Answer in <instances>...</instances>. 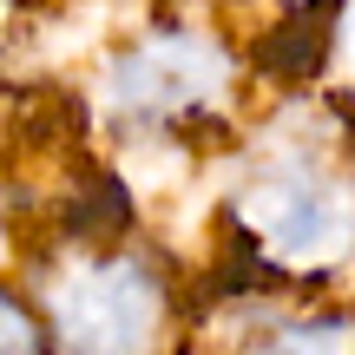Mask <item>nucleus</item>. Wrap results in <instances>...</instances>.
<instances>
[{
  "label": "nucleus",
  "instance_id": "obj_1",
  "mask_svg": "<svg viewBox=\"0 0 355 355\" xmlns=\"http://www.w3.org/2000/svg\"><path fill=\"white\" fill-rule=\"evenodd\" d=\"M230 296H322L355 270V139L349 112L290 99L237 152L224 198Z\"/></svg>",
  "mask_w": 355,
  "mask_h": 355
},
{
  "label": "nucleus",
  "instance_id": "obj_2",
  "mask_svg": "<svg viewBox=\"0 0 355 355\" xmlns=\"http://www.w3.org/2000/svg\"><path fill=\"white\" fill-rule=\"evenodd\" d=\"M53 355H178L191 336V290L145 237H60L26 263Z\"/></svg>",
  "mask_w": 355,
  "mask_h": 355
},
{
  "label": "nucleus",
  "instance_id": "obj_3",
  "mask_svg": "<svg viewBox=\"0 0 355 355\" xmlns=\"http://www.w3.org/2000/svg\"><path fill=\"white\" fill-rule=\"evenodd\" d=\"M243 53L198 13L145 20L99 66V119L132 145H184L237 119Z\"/></svg>",
  "mask_w": 355,
  "mask_h": 355
},
{
  "label": "nucleus",
  "instance_id": "obj_4",
  "mask_svg": "<svg viewBox=\"0 0 355 355\" xmlns=\"http://www.w3.org/2000/svg\"><path fill=\"white\" fill-rule=\"evenodd\" d=\"M230 355H355V303L230 296Z\"/></svg>",
  "mask_w": 355,
  "mask_h": 355
},
{
  "label": "nucleus",
  "instance_id": "obj_5",
  "mask_svg": "<svg viewBox=\"0 0 355 355\" xmlns=\"http://www.w3.org/2000/svg\"><path fill=\"white\" fill-rule=\"evenodd\" d=\"M336 26H343V13H277L243 46V73L283 86L290 99H303L336 60Z\"/></svg>",
  "mask_w": 355,
  "mask_h": 355
},
{
  "label": "nucleus",
  "instance_id": "obj_6",
  "mask_svg": "<svg viewBox=\"0 0 355 355\" xmlns=\"http://www.w3.org/2000/svg\"><path fill=\"white\" fill-rule=\"evenodd\" d=\"M0 355H53L33 296H26V283H13V277H0Z\"/></svg>",
  "mask_w": 355,
  "mask_h": 355
},
{
  "label": "nucleus",
  "instance_id": "obj_7",
  "mask_svg": "<svg viewBox=\"0 0 355 355\" xmlns=\"http://www.w3.org/2000/svg\"><path fill=\"white\" fill-rule=\"evenodd\" d=\"M349 0H277V13H343Z\"/></svg>",
  "mask_w": 355,
  "mask_h": 355
}]
</instances>
